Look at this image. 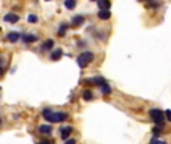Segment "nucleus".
<instances>
[{"label": "nucleus", "instance_id": "f03ea898", "mask_svg": "<svg viewBox=\"0 0 171 144\" xmlns=\"http://www.w3.org/2000/svg\"><path fill=\"white\" fill-rule=\"evenodd\" d=\"M149 114H150V119L153 120V122H155L159 128H162V126H164L165 113H162V111H161V110H158V108H152V110L149 111Z\"/></svg>", "mask_w": 171, "mask_h": 144}, {"label": "nucleus", "instance_id": "393cba45", "mask_svg": "<svg viewBox=\"0 0 171 144\" xmlns=\"http://www.w3.org/2000/svg\"><path fill=\"white\" fill-rule=\"evenodd\" d=\"M159 144H167V143H165V141H161V143H159Z\"/></svg>", "mask_w": 171, "mask_h": 144}, {"label": "nucleus", "instance_id": "423d86ee", "mask_svg": "<svg viewBox=\"0 0 171 144\" xmlns=\"http://www.w3.org/2000/svg\"><path fill=\"white\" fill-rule=\"evenodd\" d=\"M98 6L101 8V11H110V8H111V3L110 2H107V0H98Z\"/></svg>", "mask_w": 171, "mask_h": 144}, {"label": "nucleus", "instance_id": "20e7f679", "mask_svg": "<svg viewBox=\"0 0 171 144\" xmlns=\"http://www.w3.org/2000/svg\"><path fill=\"white\" fill-rule=\"evenodd\" d=\"M86 83H89V84H95V86H99V87H102V86H105V84H107V81H105L104 78H101V77L87 78V80H86Z\"/></svg>", "mask_w": 171, "mask_h": 144}, {"label": "nucleus", "instance_id": "6ab92c4d", "mask_svg": "<svg viewBox=\"0 0 171 144\" xmlns=\"http://www.w3.org/2000/svg\"><path fill=\"white\" fill-rule=\"evenodd\" d=\"M27 20H29V23H36V21H38V17L32 14V15H29V18H27Z\"/></svg>", "mask_w": 171, "mask_h": 144}, {"label": "nucleus", "instance_id": "9d476101", "mask_svg": "<svg viewBox=\"0 0 171 144\" xmlns=\"http://www.w3.org/2000/svg\"><path fill=\"white\" fill-rule=\"evenodd\" d=\"M63 56V50L62 48H56V50L51 53V60H59Z\"/></svg>", "mask_w": 171, "mask_h": 144}, {"label": "nucleus", "instance_id": "2eb2a0df", "mask_svg": "<svg viewBox=\"0 0 171 144\" xmlns=\"http://www.w3.org/2000/svg\"><path fill=\"white\" fill-rule=\"evenodd\" d=\"M83 99H84V101H92V99H93V93H92L90 90H84V92H83Z\"/></svg>", "mask_w": 171, "mask_h": 144}, {"label": "nucleus", "instance_id": "6e6552de", "mask_svg": "<svg viewBox=\"0 0 171 144\" xmlns=\"http://www.w3.org/2000/svg\"><path fill=\"white\" fill-rule=\"evenodd\" d=\"M51 131H53L51 125H41V126H39V132H41V134L50 135V134H51Z\"/></svg>", "mask_w": 171, "mask_h": 144}, {"label": "nucleus", "instance_id": "39448f33", "mask_svg": "<svg viewBox=\"0 0 171 144\" xmlns=\"http://www.w3.org/2000/svg\"><path fill=\"white\" fill-rule=\"evenodd\" d=\"M71 132H72V126H65V128H62V129H60V137H62L63 140H66V141H68V138H69Z\"/></svg>", "mask_w": 171, "mask_h": 144}, {"label": "nucleus", "instance_id": "aec40b11", "mask_svg": "<svg viewBox=\"0 0 171 144\" xmlns=\"http://www.w3.org/2000/svg\"><path fill=\"white\" fill-rule=\"evenodd\" d=\"M153 135H155V138L161 135V128H159V126H158V128H153Z\"/></svg>", "mask_w": 171, "mask_h": 144}, {"label": "nucleus", "instance_id": "a211bd4d", "mask_svg": "<svg viewBox=\"0 0 171 144\" xmlns=\"http://www.w3.org/2000/svg\"><path fill=\"white\" fill-rule=\"evenodd\" d=\"M101 90H102V93H104V95H110V93H111V87H110L108 84L102 86V87H101Z\"/></svg>", "mask_w": 171, "mask_h": 144}, {"label": "nucleus", "instance_id": "5701e85b", "mask_svg": "<svg viewBox=\"0 0 171 144\" xmlns=\"http://www.w3.org/2000/svg\"><path fill=\"white\" fill-rule=\"evenodd\" d=\"M65 144H75V140H68Z\"/></svg>", "mask_w": 171, "mask_h": 144}, {"label": "nucleus", "instance_id": "f257e3e1", "mask_svg": "<svg viewBox=\"0 0 171 144\" xmlns=\"http://www.w3.org/2000/svg\"><path fill=\"white\" fill-rule=\"evenodd\" d=\"M42 116L45 120H48V122L51 123H57V122H65V120L68 119V114L66 113H56L53 111L51 108H45L42 111Z\"/></svg>", "mask_w": 171, "mask_h": 144}, {"label": "nucleus", "instance_id": "1a4fd4ad", "mask_svg": "<svg viewBox=\"0 0 171 144\" xmlns=\"http://www.w3.org/2000/svg\"><path fill=\"white\" fill-rule=\"evenodd\" d=\"M21 39H23L24 42H27V44H32V42H36V41H38V36H35V35H23Z\"/></svg>", "mask_w": 171, "mask_h": 144}, {"label": "nucleus", "instance_id": "4be33fe9", "mask_svg": "<svg viewBox=\"0 0 171 144\" xmlns=\"http://www.w3.org/2000/svg\"><path fill=\"white\" fill-rule=\"evenodd\" d=\"M159 143H161V141H158L156 138H153V140H152V141H150L149 144H159Z\"/></svg>", "mask_w": 171, "mask_h": 144}, {"label": "nucleus", "instance_id": "b1692460", "mask_svg": "<svg viewBox=\"0 0 171 144\" xmlns=\"http://www.w3.org/2000/svg\"><path fill=\"white\" fill-rule=\"evenodd\" d=\"M39 144H50V143H47V141H42V143H39Z\"/></svg>", "mask_w": 171, "mask_h": 144}, {"label": "nucleus", "instance_id": "0eeeda50", "mask_svg": "<svg viewBox=\"0 0 171 144\" xmlns=\"http://www.w3.org/2000/svg\"><path fill=\"white\" fill-rule=\"evenodd\" d=\"M3 20L8 21V23H17V21L20 20V17H18L17 14H6V15L3 17Z\"/></svg>", "mask_w": 171, "mask_h": 144}, {"label": "nucleus", "instance_id": "dca6fc26", "mask_svg": "<svg viewBox=\"0 0 171 144\" xmlns=\"http://www.w3.org/2000/svg\"><path fill=\"white\" fill-rule=\"evenodd\" d=\"M65 6H66L68 9H74V8L77 6V2H75V0H66V2H65Z\"/></svg>", "mask_w": 171, "mask_h": 144}, {"label": "nucleus", "instance_id": "f3484780", "mask_svg": "<svg viewBox=\"0 0 171 144\" xmlns=\"http://www.w3.org/2000/svg\"><path fill=\"white\" fill-rule=\"evenodd\" d=\"M66 29H68V24H62V26L59 27V36H65V33H66Z\"/></svg>", "mask_w": 171, "mask_h": 144}, {"label": "nucleus", "instance_id": "9b49d317", "mask_svg": "<svg viewBox=\"0 0 171 144\" xmlns=\"http://www.w3.org/2000/svg\"><path fill=\"white\" fill-rule=\"evenodd\" d=\"M84 23V17L83 15H75V17H72V24L74 26H80V24Z\"/></svg>", "mask_w": 171, "mask_h": 144}, {"label": "nucleus", "instance_id": "ddd939ff", "mask_svg": "<svg viewBox=\"0 0 171 144\" xmlns=\"http://www.w3.org/2000/svg\"><path fill=\"white\" fill-rule=\"evenodd\" d=\"M8 39H9L11 42H17V41L20 39V33H17V32H11V33H8Z\"/></svg>", "mask_w": 171, "mask_h": 144}, {"label": "nucleus", "instance_id": "412c9836", "mask_svg": "<svg viewBox=\"0 0 171 144\" xmlns=\"http://www.w3.org/2000/svg\"><path fill=\"white\" fill-rule=\"evenodd\" d=\"M165 117H167L168 122H171V110H167V111H165Z\"/></svg>", "mask_w": 171, "mask_h": 144}, {"label": "nucleus", "instance_id": "7ed1b4c3", "mask_svg": "<svg viewBox=\"0 0 171 144\" xmlns=\"http://www.w3.org/2000/svg\"><path fill=\"white\" fill-rule=\"evenodd\" d=\"M95 59V56H93V53H90V51H86V53H83V54H80L78 56V59H77V63H78V66L81 68V69H84L92 60Z\"/></svg>", "mask_w": 171, "mask_h": 144}, {"label": "nucleus", "instance_id": "4468645a", "mask_svg": "<svg viewBox=\"0 0 171 144\" xmlns=\"http://www.w3.org/2000/svg\"><path fill=\"white\" fill-rule=\"evenodd\" d=\"M53 45H54V41L53 39H47L45 42H44V50H51V48H53Z\"/></svg>", "mask_w": 171, "mask_h": 144}, {"label": "nucleus", "instance_id": "f8f14e48", "mask_svg": "<svg viewBox=\"0 0 171 144\" xmlns=\"http://www.w3.org/2000/svg\"><path fill=\"white\" fill-rule=\"evenodd\" d=\"M98 17H99V20H108L110 17H111V12L110 11H99L98 12Z\"/></svg>", "mask_w": 171, "mask_h": 144}]
</instances>
